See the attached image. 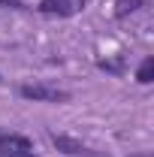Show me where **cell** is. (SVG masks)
I'll return each mask as SVG.
<instances>
[{"label": "cell", "mask_w": 154, "mask_h": 157, "mask_svg": "<svg viewBox=\"0 0 154 157\" xmlns=\"http://www.w3.org/2000/svg\"><path fill=\"white\" fill-rule=\"evenodd\" d=\"M18 94L24 100H33V103H67L70 91H60L55 85H45V82H33V85H21Z\"/></svg>", "instance_id": "1"}, {"label": "cell", "mask_w": 154, "mask_h": 157, "mask_svg": "<svg viewBox=\"0 0 154 157\" xmlns=\"http://www.w3.org/2000/svg\"><path fill=\"white\" fill-rule=\"evenodd\" d=\"M0 157H39V154H33V142L27 136L0 130Z\"/></svg>", "instance_id": "2"}, {"label": "cell", "mask_w": 154, "mask_h": 157, "mask_svg": "<svg viewBox=\"0 0 154 157\" xmlns=\"http://www.w3.org/2000/svg\"><path fill=\"white\" fill-rule=\"evenodd\" d=\"M85 6L88 0H39L37 3V9L48 18H70V15H79Z\"/></svg>", "instance_id": "3"}, {"label": "cell", "mask_w": 154, "mask_h": 157, "mask_svg": "<svg viewBox=\"0 0 154 157\" xmlns=\"http://www.w3.org/2000/svg\"><path fill=\"white\" fill-rule=\"evenodd\" d=\"M52 145L58 148L60 154L67 157H100V151H94V148H88V145H82L79 139H70V136H52Z\"/></svg>", "instance_id": "4"}, {"label": "cell", "mask_w": 154, "mask_h": 157, "mask_svg": "<svg viewBox=\"0 0 154 157\" xmlns=\"http://www.w3.org/2000/svg\"><path fill=\"white\" fill-rule=\"evenodd\" d=\"M148 6V0H118L115 3V18H127V15H133L139 9H145Z\"/></svg>", "instance_id": "5"}, {"label": "cell", "mask_w": 154, "mask_h": 157, "mask_svg": "<svg viewBox=\"0 0 154 157\" xmlns=\"http://www.w3.org/2000/svg\"><path fill=\"white\" fill-rule=\"evenodd\" d=\"M151 76H154V58H145L139 63V70H136V82H139V85H148Z\"/></svg>", "instance_id": "6"}, {"label": "cell", "mask_w": 154, "mask_h": 157, "mask_svg": "<svg viewBox=\"0 0 154 157\" xmlns=\"http://www.w3.org/2000/svg\"><path fill=\"white\" fill-rule=\"evenodd\" d=\"M97 67H100V70H106V73H112V76H121V73H124V58H115V60H97Z\"/></svg>", "instance_id": "7"}, {"label": "cell", "mask_w": 154, "mask_h": 157, "mask_svg": "<svg viewBox=\"0 0 154 157\" xmlns=\"http://www.w3.org/2000/svg\"><path fill=\"white\" fill-rule=\"evenodd\" d=\"M0 9H27L24 0H0Z\"/></svg>", "instance_id": "8"}, {"label": "cell", "mask_w": 154, "mask_h": 157, "mask_svg": "<svg viewBox=\"0 0 154 157\" xmlns=\"http://www.w3.org/2000/svg\"><path fill=\"white\" fill-rule=\"evenodd\" d=\"M136 157H148V154H136Z\"/></svg>", "instance_id": "9"}, {"label": "cell", "mask_w": 154, "mask_h": 157, "mask_svg": "<svg viewBox=\"0 0 154 157\" xmlns=\"http://www.w3.org/2000/svg\"><path fill=\"white\" fill-rule=\"evenodd\" d=\"M0 82H3V76H0Z\"/></svg>", "instance_id": "10"}]
</instances>
